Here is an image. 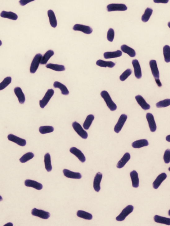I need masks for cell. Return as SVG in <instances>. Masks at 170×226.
Segmentation results:
<instances>
[{"mask_svg":"<svg viewBox=\"0 0 170 226\" xmlns=\"http://www.w3.org/2000/svg\"><path fill=\"white\" fill-rule=\"evenodd\" d=\"M54 87L55 88H58L60 89L62 94L65 95H68L69 93V91L66 86L59 82H55L54 84Z\"/></svg>","mask_w":170,"mask_h":226,"instance_id":"26","label":"cell"},{"mask_svg":"<svg viewBox=\"0 0 170 226\" xmlns=\"http://www.w3.org/2000/svg\"><path fill=\"white\" fill-rule=\"evenodd\" d=\"M155 81L156 82L157 84L158 85V86H159V87H161V86H162V84L161 83V82H160V81L159 79H155Z\"/></svg>","mask_w":170,"mask_h":226,"instance_id":"47","label":"cell"},{"mask_svg":"<svg viewBox=\"0 0 170 226\" xmlns=\"http://www.w3.org/2000/svg\"><path fill=\"white\" fill-rule=\"evenodd\" d=\"M54 128L50 126H41L39 128L40 132L42 134L50 133L53 132Z\"/></svg>","mask_w":170,"mask_h":226,"instance_id":"38","label":"cell"},{"mask_svg":"<svg viewBox=\"0 0 170 226\" xmlns=\"http://www.w3.org/2000/svg\"><path fill=\"white\" fill-rule=\"evenodd\" d=\"M166 140L168 142H170V135L167 136L166 138Z\"/></svg>","mask_w":170,"mask_h":226,"instance_id":"48","label":"cell"},{"mask_svg":"<svg viewBox=\"0 0 170 226\" xmlns=\"http://www.w3.org/2000/svg\"><path fill=\"white\" fill-rule=\"evenodd\" d=\"M44 162L45 169L47 171L50 172L52 170L51 158L50 154L47 153L44 156Z\"/></svg>","mask_w":170,"mask_h":226,"instance_id":"31","label":"cell"},{"mask_svg":"<svg viewBox=\"0 0 170 226\" xmlns=\"http://www.w3.org/2000/svg\"><path fill=\"white\" fill-rule=\"evenodd\" d=\"M132 186L134 188H138L139 186V180L138 173L135 171H133L130 173Z\"/></svg>","mask_w":170,"mask_h":226,"instance_id":"21","label":"cell"},{"mask_svg":"<svg viewBox=\"0 0 170 226\" xmlns=\"http://www.w3.org/2000/svg\"><path fill=\"white\" fill-rule=\"evenodd\" d=\"M1 16L3 18H8L14 20H16L18 17L15 13L12 12H7L4 11L2 12Z\"/></svg>","mask_w":170,"mask_h":226,"instance_id":"28","label":"cell"},{"mask_svg":"<svg viewBox=\"0 0 170 226\" xmlns=\"http://www.w3.org/2000/svg\"><path fill=\"white\" fill-rule=\"evenodd\" d=\"M132 64L134 67L135 77L137 79H140L142 76V74L138 61L137 60H133L132 61Z\"/></svg>","mask_w":170,"mask_h":226,"instance_id":"14","label":"cell"},{"mask_svg":"<svg viewBox=\"0 0 170 226\" xmlns=\"http://www.w3.org/2000/svg\"><path fill=\"white\" fill-rule=\"evenodd\" d=\"M63 172L64 175L69 178L80 179H81L82 176L78 172H75L71 171L67 169H64Z\"/></svg>","mask_w":170,"mask_h":226,"instance_id":"16","label":"cell"},{"mask_svg":"<svg viewBox=\"0 0 170 226\" xmlns=\"http://www.w3.org/2000/svg\"><path fill=\"white\" fill-rule=\"evenodd\" d=\"M132 71L130 69H128L125 71L120 77V79L122 81L125 80L131 75Z\"/></svg>","mask_w":170,"mask_h":226,"instance_id":"42","label":"cell"},{"mask_svg":"<svg viewBox=\"0 0 170 226\" xmlns=\"http://www.w3.org/2000/svg\"><path fill=\"white\" fill-rule=\"evenodd\" d=\"M54 52L51 50L47 51L42 57L40 62L41 64H46L50 58L54 55Z\"/></svg>","mask_w":170,"mask_h":226,"instance_id":"30","label":"cell"},{"mask_svg":"<svg viewBox=\"0 0 170 226\" xmlns=\"http://www.w3.org/2000/svg\"><path fill=\"white\" fill-rule=\"evenodd\" d=\"M101 97L104 100L107 106L112 111H114L117 109L116 104L113 102L110 96L107 91H103L101 93Z\"/></svg>","mask_w":170,"mask_h":226,"instance_id":"1","label":"cell"},{"mask_svg":"<svg viewBox=\"0 0 170 226\" xmlns=\"http://www.w3.org/2000/svg\"><path fill=\"white\" fill-rule=\"evenodd\" d=\"M11 78L10 77H8L5 78L0 84V90H2L5 88L11 82Z\"/></svg>","mask_w":170,"mask_h":226,"instance_id":"40","label":"cell"},{"mask_svg":"<svg viewBox=\"0 0 170 226\" xmlns=\"http://www.w3.org/2000/svg\"><path fill=\"white\" fill-rule=\"evenodd\" d=\"M70 152L77 157L80 161L84 162L86 161V158L83 153L81 150L76 147H73L70 148Z\"/></svg>","mask_w":170,"mask_h":226,"instance_id":"13","label":"cell"},{"mask_svg":"<svg viewBox=\"0 0 170 226\" xmlns=\"http://www.w3.org/2000/svg\"><path fill=\"white\" fill-rule=\"evenodd\" d=\"M168 170L170 171V167L168 168Z\"/></svg>","mask_w":170,"mask_h":226,"instance_id":"52","label":"cell"},{"mask_svg":"<svg viewBox=\"0 0 170 226\" xmlns=\"http://www.w3.org/2000/svg\"><path fill=\"white\" fill-rule=\"evenodd\" d=\"M153 10L152 9L147 8L146 9L144 14L141 17V20L144 22H148L151 16H152Z\"/></svg>","mask_w":170,"mask_h":226,"instance_id":"35","label":"cell"},{"mask_svg":"<svg viewBox=\"0 0 170 226\" xmlns=\"http://www.w3.org/2000/svg\"><path fill=\"white\" fill-rule=\"evenodd\" d=\"M127 118V116L125 114H122L117 123L116 124L114 127V131L117 133H119L121 131L126 121Z\"/></svg>","mask_w":170,"mask_h":226,"instance_id":"8","label":"cell"},{"mask_svg":"<svg viewBox=\"0 0 170 226\" xmlns=\"http://www.w3.org/2000/svg\"><path fill=\"white\" fill-rule=\"evenodd\" d=\"M94 119V115L90 114L87 116L83 124V127L86 130H88L91 126Z\"/></svg>","mask_w":170,"mask_h":226,"instance_id":"34","label":"cell"},{"mask_svg":"<svg viewBox=\"0 0 170 226\" xmlns=\"http://www.w3.org/2000/svg\"><path fill=\"white\" fill-rule=\"evenodd\" d=\"M34 156V154L32 153L28 152L23 155L20 160L21 163H25L32 159Z\"/></svg>","mask_w":170,"mask_h":226,"instance_id":"39","label":"cell"},{"mask_svg":"<svg viewBox=\"0 0 170 226\" xmlns=\"http://www.w3.org/2000/svg\"><path fill=\"white\" fill-rule=\"evenodd\" d=\"M96 64L97 65L101 67L113 68L115 65V64L112 61H106L101 60H97Z\"/></svg>","mask_w":170,"mask_h":226,"instance_id":"32","label":"cell"},{"mask_svg":"<svg viewBox=\"0 0 170 226\" xmlns=\"http://www.w3.org/2000/svg\"><path fill=\"white\" fill-rule=\"evenodd\" d=\"M25 185L26 186L31 187L37 190H41L42 188V185L34 180L27 179L25 181Z\"/></svg>","mask_w":170,"mask_h":226,"instance_id":"17","label":"cell"},{"mask_svg":"<svg viewBox=\"0 0 170 226\" xmlns=\"http://www.w3.org/2000/svg\"><path fill=\"white\" fill-rule=\"evenodd\" d=\"M132 146L134 148H140L149 145V143L146 139H141V140L136 141L132 143Z\"/></svg>","mask_w":170,"mask_h":226,"instance_id":"25","label":"cell"},{"mask_svg":"<svg viewBox=\"0 0 170 226\" xmlns=\"http://www.w3.org/2000/svg\"><path fill=\"white\" fill-rule=\"evenodd\" d=\"M170 105V99H166L160 101L156 104V106L158 108L166 107Z\"/></svg>","mask_w":170,"mask_h":226,"instance_id":"41","label":"cell"},{"mask_svg":"<svg viewBox=\"0 0 170 226\" xmlns=\"http://www.w3.org/2000/svg\"><path fill=\"white\" fill-rule=\"evenodd\" d=\"M54 91L52 89L48 90L42 99L40 100L39 104L40 107L43 109L48 104L49 100L53 95Z\"/></svg>","mask_w":170,"mask_h":226,"instance_id":"3","label":"cell"},{"mask_svg":"<svg viewBox=\"0 0 170 226\" xmlns=\"http://www.w3.org/2000/svg\"><path fill=\"white\" fill-rule=\"evenodd\" d=\"M40 54L36 55L33 59L31 65L30 72L31 73H34L38 69L42 57Z\"/></svg>","mask_w":170,"mask_h":226,"instance_id":"2","label":"cell"},{"mask_svg":"<svg viewBox=\"0 0 170 226\" xmlns=\"http://www.w3.org/2000/svg\"><path fill=\"white\" fill-rule=\"evenodd\" d=\"M13 224L12 223H8L7 224L5 225L4 226H13Z\"/></svg>","mask_w":170,"mask_h":226,"instance_id":"49","label":"cell"},{"mask_svg":"<svg viewBox=\"0 0 170 226\" xmlns=\"http://www.w3.org/2000/svg\"><path fill=\"white\" fill-rule=\"evenodd\" d=\"M154 2L155 3H167L169 1L168 0H154Z\"/></svg>","mask_w":170,"mask_h":226,"instance_id":"46","label":"cell"},{"mask_svg":"<svg viewBox=\"0 0 170 226\" xmlns=\"http://www.w3.org/2000/svg\"><path fill=\"white\" fill-rule=\"evenodd\" d=\"M150 65L152 73L155 79H159V72L156 61L154 60H151L150 62Z\"/></svg>","mask_w":170,"mask_h":226,"instance_id":"12","label":"cell"},{"mask_svg":"<svg viewBox=\"0 0 170 226\" xmlns=\"http://www.w3.org/2000/svg\"><path fill=\"white\" fill-rule=\"evenodd\" d=\"M168 215L170 216V210L168 211Z\"/></svg>","mask_w":170,"mask_h":226,"instance_id":"51","label":"cell"},{"mask_svg":"<svg viewBox=\"0 0 170 226\" xmlns=\"http://www.w3.org/2000/svg\"><path fill=\"white\" fill-rule=\"evenodd\" d=\"M108 12L113 11H124L127 9L125 4H111L107 6Z\"/></svg>","mask_w":170,"mask_h":226,"instance_id":"6","label":"cell"},{"mask_svg":"<svg viewBox=\"0 0 170 226\" xmlns=\"http://www.w3.org/2000/svg\"><path fill=\"white\" fill-rule=\"evenodd\" d=\"M114 30L112 28H110L107 33V38L108 41L110 42H113L114 38Z\"/></svg>","mask_w":170,"mask_h":226,"instance_id":"43","label":"cell"},{"mask_svg":"<svg viewBox=\"0 0 170 226\" xmlns=\"http://www.w3.org/2000/svg\"><path fill=\"white\" fill-rule=\"evenodd\" d=\"M46 66L47 68L57 71H62L65 70V66L63 65L49 64Z\"/></svg>","mask_w":170,"mask_h":226,"instance_id":"33","label":"cell"},{"mask_svg":"<svg viewBox=\"0 0 170 226\" xmlns=\"http://www.w3.org/2000/svg\"><path fill=\"white\" fill-rule=\"evenodd\" d=\"M74 31H81L86 34H89L92 32V29L90 27L83 25L76 24L74 25L73 28Z\"/></svg>","mask_w":170,"mask_h":226,"instance_id":"10","label":"cell"},{"mask_svg":"<svg viewBox=\"0 0 170 226\" xmlns=\"http://www.w3.org/2000/svg\"><path fill=\"white\" fill-rule=\"evenodd\" d=\"M14 92L17 96L19 103L21 104L24 103L25 100V96L21 89L19 87H16L14 89Z\"/></svg>","mask_w":170,"mask_h":226,"instance_id":"20","label":"cell"},{"mask_svg":"<svg viewBox=\"0 0 170 226\" xmlns=\"http://www.w3.org/2000/svg\"><path fill=\"white\" fill-rule=\"evenodd\" d=\"M168 27L170 28V22H168Z\"/></svg>","mask_w":170,"mask_h":226,"instance_id":"50","label":"cell"},{"mask_svg":"<svg viewBox=\"0 0 170 226\" xmlns=\"http://www.w3.org/2000/svg\"><path fill=\"white\" fill-rule=\"evenodd\" d=\"M77 215L78 217L84 219L91 220L92 219V215L91 214L83 210L78 211Z\"/></svg>","mask_w":170,"mask_h":226,"instance_id":"36","label":"cell"},{"mask_svg":"<svg viewBox=\"0 0 170 226\" xmlns=\"http://www.w3.org/2000/svg\"><path fill=\"white\" fill-rule=\"evenodd\" d=\"M167 177V175L166 173H163L159 175L153 182V186L154 188L157 189Z\"/></svg>","mask_w":170,"mask_h":226,"instance_id":"19","label":"cell"},{"mask_svg":"<svg viewBox=\"0 0 170 226\" xmlns=\"http://www.w3.org/2000/svg\"><path fill=\"white\" fill-rule=\"evenodd\" d=\"M163 54L165 61L168 63L170 62V47L169 46L166 45L164 47Z\"/></svg>","mask_w":170,"mask_h":226,"instance_id":"37","label":"cell"},{"mask_svg":"<svg viewBox=\"0 0 170 226\" xmlns=\"http://www.w3.org/2000/svg\"><path fill=\"white\" fill-rule=\"evenodd\" d=\"M48 15L51 25L55 28L57 26V22L54 12L51 10H49L48 11Z\"/></svg>","mask_w":170,"mask_h":226,"instance_id":"24","label":"cell"},{"mask_svg":"<svg viewBox=\"0 0 170 226\" xmlns=\"http://www.w3.org/2000/svg\"><path fill=\"white\" fill-rule=\"evenodd\" d=\"M146 118L148 122L150 131L154 132L156 130L157 126L153 115L150 113H147L146 115Z\"/></svg>","mask_w":170,"mask_h":226,"instance_id":"11","label":"cell"},{"mask_svg":"<svg viewBox=\"0 0 170 226\" xmlns=\"http://www.w3.org/2000/svg\"><path fill=\"white\" fill-rule=\"evenodd\" d=\"M130 153H126L121 159L117 163V167L119 169H121L130 160Z\"/></svg>","mask_w":170,"mask_h":226,"instance_id":"22","label":"cell"},{"mask_svg":"<svg viewBox=\"0 0 170 226\" xmlns=\"http://www.w3.org/2000/svg\"><path fill=\"white\" fill-rule=\"evenodd\" d=\"M135 99L137 102L143 109L147 110L150 109V105L146 102L142 96L140 95H136L135 97Z\"/></svg>","mask_w":170,"mask_h":226,"instance_id":"18","label":"cell"},{"mask_svg":"<svg viewBox=\"0 0 170 226\" xmlns=\"http://www.w3.org/2000/svg\"><path fill=\"white\" fill-rule=\"evenodd\" d=\"M34 1V0H21L19 2L21 6H25L27 4Z\"/></svg>","mask_w":170,"mask_h":226,"instance_id":"45","label":"cell"},{"mask_svg":"<svg viewBox=\"0 0 170 226\" xmlns=\"http://www.w3.org/2000/svg\"><path fill=\"white\" fill-rule=\"evenodd\" d=\"M102 178V175L100 172L96 174L94 178L93 182V187L94 190L98 192L101 190L100 184Z\"/></svg>","mask_w":170,"mask_h":226,"instance_id":"15","label":"cell"},{"mask_svg":"<svg viewBox=\"0 0 170 226\" xmlns=\"http://www.w3.org/2000/svg\"><path fill=\"white\" fill-rule=\"evenodd\" d=\"M134 207L132 205L126 206L122 211L120 214L116 218V220L118 221L124 220L127 216L133 212Z\"/></svg>","mask_w":170,"mask_h":226,"instance_id":"5","label":"cell"},{"mask_svg":"<svg viewBox=\"0 0 170 226\" xmlns=\"http://www.w3.org/2000/svg\"><path fill=\"white\" fill-rule=\"evenodd\" d=\"M72 126L74 130L78 135L84 139H87L88 137L87 132L84 130L83 128L78 122H75L73 123Z\"/></svg>","mask_w":170,"mask_h":226,"instance_id":"4","label":"cell"},{"mask_svg":"<svg viewBox=\"0 0 170 226\" xmlns=\"http://www.w3.org/2000/svg\"><path fill=\"white\" fill-rule=\"evenodd\" d=\"M154 220L155 222L157 223L170 225V218L155 215L154 217Z\"/></svg>","mask_w":170,"mask_h":226,"instance_id":"29","label":"cell"},{"mask_svg":"<svg viewBox=\"0 0 170 226\" xmlns=\"http://www.w3.org/2000/svg\"><path fill=\"white\" fill-rule=\"evenodd\" d=\"M163 159L164 162L166 163H168L170 162V150L167 149L165 151L164 156Z\"/></svg>","mask_w":170,"mask_h":226,"instance_id":"44","label":"cell"},{"mask_svg":"<svg viewBox=\"0 0 170 226\" xmlns=\"http://www.w3.org/2000/svg\"><path fill=\"white\" fill-rule=\"evenodd\" d=\"M7 138L9 140L15 143L20 146L23 147L26 145V142L25 139L17 137L12 134H9Z\"/></svg>","mask_w":170,"mask_h":226,"instance_id":"9","label":"cell"},{"mask_svg":"<svg viewBox=\"0 0 170 226\" xmlns=\"http://www.w3.org/2000/svg\"><path fill=\"white\" fill-rule=\"evenodd\" d=\"M122 55V52L120 50L114 52H107L104 54V56L105 59L114 58L120 57Z\"/></svg>","mask_w":170,"mask_h":226,"instance_id":"23","label":"cell"},{"mask_svg":"<svg viewBox=\"0 0 170 226\" xmlns=\"http://www.w3.org/2000/svg\"><path fill=\"white\" fill-rule=\"evenodd\" d=\"M121 48L122 51L131 57H133L136 56V52L132 48L125 45H122Z\"/></svg>","mask_w":170,"mask_h":226,"instance_id":"27","label":"cell"},{"mask_svg":"<svg viewBox=\"0 0 170 226\" xmlns=\"http://www.w3.org/2000/svg\"><path fill=\"white\" fill-rule=\"evenodd\" d=\"M32 215L36 216L43 219H48L50 217V214L44 210L34 208L32 210Z\"/></svg>","mask_w":170,"mask_h":226,"instance_id":"7","label":"cell"}]
</instances>
